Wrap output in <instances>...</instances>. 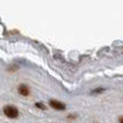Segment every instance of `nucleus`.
I'll use <instances>...</instances> for the list:
<instances>
[{"label":"nucleus","instance_id":"obj_5","mask_svg":"<svg viewBox=\"0 0 123 123\" xmlns=\"http://www.w3.org/2000/svg\"><path fill=\"white\" fill-rule=\"evenodd\" d=\"M104 91V89L103 87H98V89H96V90H94L92 93H95V94H97V93H100V92H103Z\"/></svg>","mask_w":123,"mask_h":123},{"label":"nucleus","instance_id":"obj_2","mask_svg":"<svg viewBox=\"0 0 123 123\" xmlns=\"http://www.w3.org/2000/svg\"><path fill=\"white\" fill-rule=\"evenodd\" d=\"M49 104L52 108L56 109V110H64V109L66 108V105L64 104V103L58 102V100H56V99H51Z\"/></svg>","mask_w":123,"mask_h":123},{"label":"nucleus","instance_id":"obj_6","mask_svg":"<svg viewBox=\"0 0 123 123\" xmlns=\"http://www.w3.org/2000/svg\"><path fill=\"white\" fill-rule=\"evenodd\" d=\"M119 122H120V123H123V116L119 118Z\"/></svg>","mask_w":123,"mask_h":123},{"label":"nucleus","instance_id":"obj_4","mask_svg":"<svg viewBox=\"0 0 123 123\" xmlns=\"http://www.w3.org/2000/svg\"><path fill=\"white\" fill-rule=\"evenodd\" d=\"M36 107H38V108H40V109H45V106L42 105L41 103H36Z\"/></svg>","mask_w":123,"mask_h":123},{"label":"nucleus","instance_id":"obj_3","mask_svg":"<svg viewBox=\"0 0 123 123\" xmlns=\"http://www.w3.org/2000/svg\"><path fill=\"white\" fill-rule=\"evenodd\" d=\"M18 93L21 94L22 96H27L29 94V89H28L27 85L25 84H21L18 86Z\"/></svg>","mask_w":123,"mask_h":123},{"label":"nucleus","instance_id":"obj_1","mask_svg":"<svg viewBox=\"0 0 123 123\" xmlns=\"http://www.w3.org/2000/svg\"><path fill=\"white\" fill-rule=\"evenodd\" d=\"M3 112L10 119H15L18 116V110L14 106H11V105H6V106L3 107Z\"/></svg>","mask_w":123,"mask_h":123}]
</instances>
